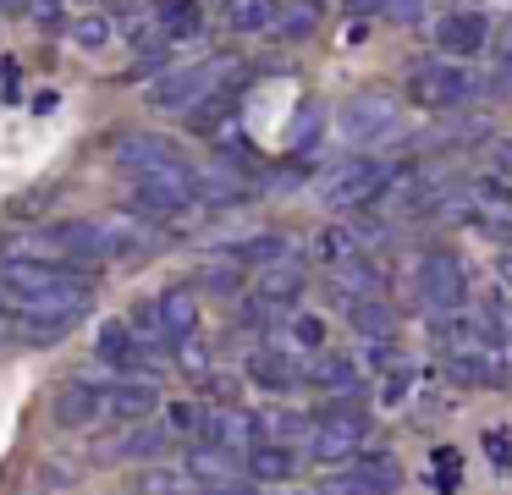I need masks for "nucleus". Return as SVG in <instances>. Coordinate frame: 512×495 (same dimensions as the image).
<instances>
[{"label": "nucleus", "mask_w": 512, "mask_h": 495, "mask_svg": "<svg viewBox=\"0 0 512 495\" xmlns=\"http://www.w3.org/2000/svg\"><path fill=\"white\" fill-rule=\"evenodd\" d=\"M347 319H353V330H358V336H369V341H391V330H397V308H391L386 297L347 303Z\"/></svg>", "instance_id": "obj_25"}, {"label": "nucleus", "mask_w": 512, "mask_h": 495, "mask_svg": "<svg viewBox=\"0 0 512 495\" xmlns=\"http://www.w3.org/2000/svg\"><path fill=\"white\" fill-rule=\"evenodd\" d=\"M155 407H160V385L149 380V374H144V380L133 374V380L111 385V413H105V418H122V424H144V418L155 413Z\"/></svg>", "instance_id": "obj_20"}, {"label": "nucleus", "mask_w": 512, "mask_h": 495, "mask_svg": "<svg viewBox=\"0 0 512 495\" xmlns=\"http://www.w3.org/2000/svg\"><path fill=\"white\" fill-rule=\"evenodd\" d=\"M490 94H507V99H512V44L496 55V72H490Z\"/></svg>", "instance_id": "obj_41"}, {"label": "nucleus", "mask_w": 512, "mask_h": 495, "mask_svg": "<svg viewBox=\"0 0 512 495\" xmlns=\"http://www.w3.org/2000/svg\"><path fill=\"white\" fill-rule=\"evenodd\" d=\"M413 286H419V308L430 319H452V314H463V303H468V270H463L457 253H424Z\"/></svg>", "instance_id": "obj_1"}, {"label": "nucleus", "mask_w": 512, "mask_h": 495, "mask_svg": "<svg viewBox=\"0 0 512 495\" xmlns=\"http://www.w3.org/2000/svg\"><path fill=\"white\" fill-rule=\"evenodd\" d=\"M485 44H490V22H485V11H446V17L435 22V50H441L446 61L479 55Z\"/></svg>", "instance_id": "obj_13"}, {"label": "nucleus", "mask_w": 512, "mask_h": 495, "mask_svg": "<svg viewBox=\"0 0 512 495\" xmlns=\"http://www.w3.org/2000/svg\"><path fill=\"white\" fill-rule=\"evenodd\" d=\"M358 446H364V413L325 407V413L314 418V435H309V457L314 462H353Z\"/></svg>", "instance_id": "obj_9"}, {"label": "nucleus", "mask_w": 512, "mask_h": 495, "mask_svg": "<svg viewBox=\"0 0 512 495\" xmlns=\"http://www.w3.org/2000/svg\"><path fill=\"white\" fill-rule=\"evenodd\" d=\"M490 160L507 165V171H512V143H507V138H496V143H490Z\"/></svg>", "instance_id": "obj_43"}, {"label": "nucleus", "mask_w": 512, "mask_h": 495, "mask_svg": "<svg viewBox=\"0 0 512 495\" xmlns=\"http://www.w3.org/2000/svg\"><path fill=\"white\" fill-rule=\"evenodd\" d=\"M0 314H6V319H12V314H23V308H17V297H12V286H6V281H0Z\"/></svg>", "instance_id": "obj_44"}, {"label": "nucleus", "mask_w": 512, "mask_h": 495, "mask_svg": "<svg viewBox=\"0 0 512 495\" xmlns=\"http://www.w3.org/2000/svg\"><path fill=\"white\" fill-rule=\"evenodd\" d=\"M331 292L342 297V303H364V297H380L386 292V275H380L375 259H347V264H331Z\"/></svg>", "instance_id": "obj_16"}, {"label": "nucleus", "mask_w": 512, "mask_h": 495, "mask_svg": "<svg viewBox=\"0 0 512 495\" xmlns=\"http://www.w3.org/2000/svg\"><path fill=\"white\" fill-rule=\"evenodd\" d=\"M50 413H56L61 429H94L105 413H111V391H105V385H94V380H83V374H72V380L56 385Z\"/></svg>", "instance_id": "obj_11"}, {"label": "nucleus", "mask_w": 512, "mask_h": 495, "mask_svg": "<svg viewBox=\"0 0 512 495\" xmlns=\"http://www.w3.org/2000/svg\"><path fill=\"white\" fill-rule=\"evenodd\" d=\"M67 39L78 44V50H105V44H111V17H100V11H89V17H72V22H67Z\"/></svg>", "instance_id": "obj_32"}, {"label": "nucleus", "mask_w": 512, "mask_h": 495, "mask_svg": "<svg viewBox=\"0 0 512 495\" xmlns=\"http://www.w3.org/2000/svg\"><path fill=\"white\" fill-rule=\"evenodd\" d=\"M111 160L122 165V171H188V160H182V149L171 138H160V132H116L111 138Z\"/></svg>", "instance_id": "obj_8"}, {"label": "nucleus", "mask_w": 512, "mask_h": 495, "mask_svg": "<svg viewBox=\"0 0 512 495\" xmlns=\"http://www.w3.org/2000/svg\"><path fill=\"white\" fill-rule=\"evenodd\" d=\"M501 286H512V248L501 253Z\"/></svg>", "instance_id": "obj_45"}, {"label": "nucleus", "mask_w": 512, "mask_h": 495, "mask_svg": "<svg viewBox=\"0 0 512 495\" xmlns=\"http://www.w3.org/2000/svg\"><path fill=\"white\" fill-rule=\"evenodd\" d=\"M248 380L270 396H287L292 385H303V363H298V352H287V347H254L248 352Z\"/></svg>", "instance_id": "obj_14"}, {"label": "nucleus", "mask_w": 512, "mask_h": 495, "mask_svg": "<svg viewBox=\"0 0 512 495\" xmlns=\"http://www.w3.org/2000/svg\"><path fill=\"white\" fill-rule=\"evenodd\" d=\"M166 446H171V429L166 424H133L122 435V446H116V457H166Z\"/></svg>", "instance_id": "obj_28"}, {"label": "nucleus", "mask_w": 512, "mask_h": 495, "mask_svg": "<svg viewBox=\"0 0 512 495\" xmlns=\"http://www.w3.org/2000/svg\"><path fill=\"white\" fill-rule=\"evenodd\" d=\"M243 473L259 484H287L298 473V451L292 446H276V440H259V446L243 451Z\"/></svg>", "instance_id": "obj_18"}, {"label": "nucleus", "mask_w": 512, "mask_h": 495, "mask_svg": "<svg viewBox=\"0 0 512 495\" xmlns=\"http://www.w3.org/2000/svg\"><path fill=\"white\" fill-rule=\"evenodd\" d=\"M237 468H243V451H226L215 440H199L188 451V479H204V484H232Z\"/></svg>", "instance_id": "obj_22"}, {"label": "nucleus", "mask_w": 512, "mask_h": 495, "mask_svg": "<svg viewBox=\"0 0 512 495\" xmlns=\"http://www.w3.org/2000/svg\"><path fill=\"white\" fill-rule=\"evenodd\" d=\"M160 237L144 226V220H127V215H105L94 220V264H122V259H144L155 253Z\"/></svg>", "instance_id": "obj_10"}, {"label": "nucleus", "mask_w": 512, "mask_h": 495, "mask_svg": "<svg viewBox=\"0 0 512 495\" xmlns=\"http://www.w3.org/2000/svg\"><path fill=\"white\" fill-rule=\"evenodd\" d=\"M303 385H320V391H347V385H358V369L353 358H342V352H309V363H303Z\"/></svg>", "instance_id": "obj_23"}, {"label": "nucleus", "mask_w": 512, "mask_h": 495, "mask_svg": "<svg viewBox=\"0 0 512 495\" xmlns=\"http://www.w3.org/2000/svg\"><path fill=\"white\" fill-rule=\"evenodd\" d=\"M199 286H204V292H215V297H232L237 286H243V264H237V259L204 264V270H199Z\"/></svg>", "instance_id": "obj_33"}, {"label": "nucleus", "mask_w": 512, "mask_h": 495, "mask_svg": "<svg viewBox=\"0 0 512 495\" xmlns=\"http://www.w3.org/2000/svg\"><path fill=\"white\" fill-rule=\"evenodd\" d=\"M314 418L298 413V407H265L259 413V440H276V446H292V440H309Z\"/></svg>", "instance_id": "obj_24"}, {"label": "nucleus", "mask_w": 512, "mask_h": 495, "mask_svg": "<svg viewBox=\"0 0 512 495\" xmlns=\"http://www.w3.org/2000/svg\"><path fill=\"white\" fill-rule=\"evenodd\" d=\"M94 286L100 275H56L50 286H39L34 297H23V319H61V325H78L94 308Z\"/></svg>", "instance_id": "obj_3"}, {"label": "nucleus", "mask_w": 512, "mask_h": 495, "mask_svg": "<svg viewBox=\"0 0 512 495\" xmlns=\"http://www.w3.org/2000/svg\"><path fill=\"white\" fill-rule=\"evenodd\" d=\"M199 28H204L199 0H166V6H160V33H166V39H193Z\"/></svg>", "instance_id": "obj_31"}, {"label": "nucleus", "mask_w": 512, "mask_h": 495, "mask_svg": "<svg viewBox=\"0 0 512 495\" xmlns=\"http://www.w3.org/2000/svg\"><path fill=\"white\" fill-rule=\"evenodd\" d=\"M276 28L287 33V39H309V33L320 28V6H309V0H303V6L281 11V17H276Z\"/></svg>", "instance_id": "obj_34"}, {"label": "nucleus", "mask_w": 512, "mask_h": 495, "mask_svg": "<svg viewBox=\"0 0 512 495\" xmlns=\"http://www.w3.org/2000/svg\"><path fill=\"white\" fill-rule=\"evenodd\" d=\"M386 187H391V165L386 160H347V165H336V171L325 176L320 198L331 209H364V204H375Z\"/></svg>", "instance_id": "obj_4"}, {"label": "nucleus", "mask_w": 512, "mask_h": 495, "mask_svg": "<svg viewBox=\"0 0 512 495\" xmlns=\"http://www.w3.org/2000/svg\"><path fill=\"white\" fill-rule=\"evenodd\" d=\"M204 391H210V402H237V380H232V374H204Z\"/></svg>", "instance_id": "obj_42"}, {"label": "nucleus", "mask_w": 512, "mask_h": 495, "mask_svg": "<svg viewBox=\"0 0 512 495\" xmlns=\"http://www.w3.org/2000/svg\"><path fill=\"white\" fill-rule=\"evenodd\" d=\"M155 314H160L166 347H182L188 336H199V292H193V286H166V292L155 297Z\"/></svg>", "instance_id": "obj_15"}, {"label": "nucleus", "mask_w": 512, "mask_h": 495, "mask_svg": "<svg viewBox=\"0 0 512 495\" xmlns=\"http://www.w3.org/2000/svg\"><path fill=\"white\" fill-rule=\"evenodd\" d=\"M199 440H215L226 451H248V446H259V413H248L243 402H215L199 418Z\"/></svg>", "instance_id": "obj_12"}, {"label": "nucleus", "mask_w": 512, "mask_h": 495, "mask_svg": "<svg viewBox=\"0 0 512 495\" xmlns=\"http://www.w3.org/2000/svg\"><path fill=\"white\" fill-rule=\"evenodd\" d=\"M314 253H320V264H347L364 253V242H358L353 226H325L320 237H314Z\"/></svg>", "instance_id": "obj_29"}, {"label": "nucleus", "mask_w": 512, "mask_h": 495, "mask_svg": "<svg viewBox=\"0 0 512 495\" xmlns=\"http://www.w3.org/2000/svg\"><path fill=\"white\" fill-rule=\"evenodd\" d=\"M94 358H100L105 369H138V363H144V347L133 341L127 319H105V325L94 330Z\"/></svg>", "instance_id": "obj_19"}, {"label": "nucleus", "mask_w": 512, "mask_h": 495, "mask_svg": "<svg viewBox=\"0 0 512 495\" xmlns=\"http://www.w3.org/2000/svg\"><path fill=\"white\" fill-rule=\"evenodd\" d=\"M199 407H193V402H171V413H166V429H171V435H188V429H199Z\"/></svg>", "instance_id": "obj_40"}, {"label": "nucleus", "mask_w": 512, "mask_h": 495, "mask_svg": "<svg viewBox=\"0 0 512 495\" xmlns=\"http://www.w3.org/2000/svg\"><path fill=\"white\" fill-rule=\"evenodd\" d=\"M127 198H133L144 215H182V209H193V198H199L193 165L188 171H138L133 187H127Z\"/></svg>", "instance_id": "obj_7"}, {"label": "nucleus", "mask_w": 512, "mask_h": 495, "mask_svg": "<svg viewBox=\"0 0 512 495\" xmlns=\"http://www.w3.org/2000/svg\"><path fill=\"white\" fill-rule=\"evenodd\" d=\"M397 121H402V110H397V99H391L386 88H358V94L336 110V127H342V138H353V143L391 138Z\"/></svg>", "instance_id": "obj_6"}, {"label": "nucleus", "mask_w": 512, "mask_h": 495, "mask_svg": "<svg viewBox=\"0 0 512 495\" xmlns=\"http://www.w3.org/2000/svg\"><path fill=\"white\" fill-rule=\"evenodd\" d=\"M303 286H309V270L298 264V253L259 270V297H265V303H276V308H292L303 297Z\"/></svg>", "instance_id": "obj_17"}, {"label": "nucleus", "mask_w": 512, "mask_h": 495, "mask_svg": "<svg viewBox=\"0 0 512 495\" xmlns=\"http://www.w3.org/2000/svg\"><path fill=\"white\" fill-rule=\"evenodd\" d=\"M177 363H182V374L204 380V374H210V347H199V336H188V341L177 347Z\"/></svg>", "instance_id": "obj_36"}, {"label": "nucleus", "mask_w": 512, "mask_h": 495, "mask_svg": "<svg viewBox=\"0 0 512 495\" xmlns=\"http://www.w3.org/2000/svg\"><path fill=\"white\" fill-rule=\"evenodd\" d=\"M474 88L479 83L468 77V66H457V61H424L408 72V94L419 99L424 110H457V105L474 99Z\"/></svg>", "instance_id": "obj_5"}, {"label": "nucleus", "mask_w": 512, "mask_h": 495, "mask_svg": "<svg viewBox=\"0 0 512 495\" xmlns=\"http://www.w3.org/2000/svg\"><path fill=\"white\" fill-rule=\"evenodd\" d=\"M0 259H67V253H56V242H50V226L45 231H17V237L0 242Z\"/></svg>", "instance_id": "obj_30"}, {"label": "nucleus", "mask_w": 512, "mask_h": 495, "mask_svg": "<svg viewBox=\"0 0 512 495\" xmlns=\"http://www.w3.org/2000/svg\"><path fill=\"white\" fill-rule=\"evenodd\" d=\"M210 495H254V490H243V484H215Z\"/></svg>", "instance_id": "obj_46"}, {"label": "nucleus", "mask_w": 512, "mask_h": 495, "mask_svg": "<svg viewBox=\"0 0 512 495\" xmlns=\"http://www.w3.org/2000/svg\"><path fill=\"white\" fill-rule=\"evenodd\" d=\"M485 457L496 473H512V429H490L485 435Z\"/></svg>", "instance_id": "obj_37"}, {"label": "nucleus", "mask_w": 512, "mask_h": 495, "mask_svg": "<svg viewBox=\"0 0 512 495\" xmlns=\"http://www.w3.org/2000/svg\"><path fill=\"white\" fill-rule=\"evenodd\" d=\"M347 479L358 484V495H397L402 490V462L391 457V451H364Z\"/></svg>", "instance_id": "obj_21"}, {"label": "nucleus", "mask_w": 512, "mask_h": 495, "mask_svg": "<svg viewBox=\"0 0 512 495\" xmlns=\"http://www.w3.org/2000/svg\"><path fill=\"white\" fill-rule=\"evenodd\" d=\"M281 6L276 0H226V28L232 33H265L276 28Z\"/></svg>", "instance_id": "obj_27"}, {"label": "nucleus", "mask_w": 512, "mask_h": 495, "mask_svg": "<svg viewBox=\"0 0 512 495\" xmlns=\"http://www.w3.org/2000/svg\"><path fill=\"white\" fill-rule=\"evenodd\" d=\"M226 259H237L243 270H248V264H254V270H265V264H276V259H292V242L281 237V231H259V237H243V242H237Z\"/></svg>", "instance_id": "obj_26"}, {"label": "nucleus", "mask_w": 512, "mask_h": 495, "mask_svg": "<svg viewBox=\"0 0 512 495\" xmlns=\"http://www.w3.org/2000/svg\"><path fill=\"white\" fill-rule=\"evenodd\" d=\"M474 204H501V209H512V187L501 182V176H479V182H474Z\"/></svg>", "instance_id": "obj_38"}, {"label": "nucleus", "mask_w": 512, "mask_h": 495, "mask_svg": "<svg viewBox=\"0 0 512 495\" xmlns=\"http://www.w3.org/2000/svg\"><path fill=\"white\" fill-rule=\"evenodd\" d=\"M292 347H298V352H320L325 347V319L320 314H292Z\"/></svg>", "instance_id": "obj_35"}, {"label": "nucleus", "mask_w": 512, "mask_h": 495, "mask_svg": "<svg viewBox=\"0 0 512 495\" xmlns=\"http://www.w3.org/2000/svg\"><path fill=\"white\" fill-rule=\"evenodd\" d=\"M221 77H226V61H193V66H177V72H160L144 99H149V110L177 116V110H193L199 99H210Z\"/></svg>", "instance_id": "obj_2"}, {"label": "nucleus", "mask_w": 512, "mask_h": 495, "mask_svg": "<svg viewBox=\"0 0 512 495\" xmlns=\"http://www.w3.org/2000/svg\"><path fill=\"white\" fill-rule=\"evenodd\" d=\"M0 6H12V0H0Z\"/></svg>", "instance_id": "obj_47"}, {"label": "nucleus", "mask_w": 512, "mask_h": 495, "mask_svg": "<svg viewBox=\"0 0 512 495\" xmlns=\"http://www.w3.org/2000/svg\"><path fill=\"white\" fill-rule=\"evenodd\" d=\"M138 484H144V495H182V473H166V468H149Z\"/></svg>", "instance_id": "obj_39"}]
</instances>
